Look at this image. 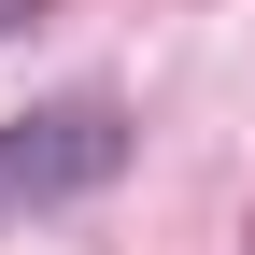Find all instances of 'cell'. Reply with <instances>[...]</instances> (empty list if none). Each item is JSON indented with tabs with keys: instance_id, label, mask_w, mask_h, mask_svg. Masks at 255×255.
<instances>
[{
	"instance_id": "cell-1",
	"label": "cell",
	"mask_w": 255,
	"mask_h": 255,
	"mask_svg": "<svg viewBox=\"0 0 255 255\" xmlns=\"http://www.w3.org/2000/svg\"><path fill=\"white\" fill-rule=\"evenodd\" d=\"M128 170V114L114 100H57V114H14L0 128V213H43V199H85V184Z\"/></svg>"
}]
</instances>
